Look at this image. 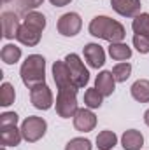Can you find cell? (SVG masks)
I'll return each instance as SVG.
<instances>
[{
  "mask_svg": "<svg viewBox=\"0 0 149 150\" xmlns=\"http://www.w3.org/2000/svg\"><path fill=\"white\" fill-rule=\"evenodd\" d=\"M116 143H117V136H116L114 131L105 129V131H100L98 136H97V147H98V150H112L116 147Z\"/></svg>",
  "mask_w": 149,
  "mask_h": 150,
  "instance_id": "ffe728a7",
  "label": "cell"
},
{
  "mask_svg": "<svg viewBox=\"0 0 149 150\" xmlns=\"http://www.w3.org/2000/svg\"><path fill=\"white\" fill-rule=\"evenodd\" d=\"M0 19H2V35H4V38H7V40L9 38H16L18 30L21 26L18 14L11 12V11H5V12H2Z\"/></svg>",
  "mask_w": 149,
  "mask_h": 150,
  "instance_id": "8fae6325",
  "label": "cell"
},
{
  "mask_svg": "<svg viewBox=\"0 0 149 150\" xmlns=\"http://www.w3.org/2000/svg\"><path fill=\"white\" fill-rule=\"evenodd\" d=\"M19 75H21L23 84L28 89L34 87V86H37V84L46 82V59H44V56H40V54H30L23 61Z\"/></svg>",
  "mask_w": 149,
  "mask_h": 150,
  "instance_id": "7a4b0ae2",
  "label": "cell"
},
{
  "mask_svg": "<svg viewBox=\"0 0 149 150\" xmlns=\"http://www.w3.org/2000/svg\"><path fill=\"white\" fill-rule=\"evenodd\" d=\"M56 28H58V33L63 37H75L82 28V19L77 12H67L60 16Z\"/></svg>",
  "mask_w": 149,
  "mask_h": 150,
  "instance_id": "8992f818",
  "label": "cell"
},
{
  "mask_svg": "<svg viewBox=\"0 0 149 150\" xmlns=\"http://www.w3.org/2000/svg\"><path fill=\"white\" fill-rule=\"evenodd\" d=\"M23 140L21 129L16 126H0V145L2 147H18Z\"/></svg>",
  "mask_w": 149,
  "mask_h": 150,
  "instance_id": "4fadbf2b",
  "label": "cell"
},
{
  "mask_svg": "<svg viewBox=\"0 0 149 150\" xmlns=\"http://www.w3.org/2000/svg\"><path fill=\"white\" fill-rule=\"evenodd\" d=\"M40 32L27 26V25H21L19 30H18V35H16V40H19L23 45H28V47H34L40 42Z\"/></svg>",
  "mask_w": 149,
  "mask_h": 150,
  "instance_id": "2e32d148",
  "label": "cell"
},
{
  "mask_svg": "<svg viewBox=\"0 0 149 150\" xmlns=\"http://www.w3.org/2000/svg\"><path fill=\"white\" fill-rule=\"evenodd\" d=\"M47 131V122L37 117V115H30L23 120L21 124V133H23V140H27L28 143H35L39 142Z\"/></svg>",
  "mask_w": 149,
  "mask_h": 150,
  "instance_id": "277c9868",
  "label": "cell"
},
{
  "mask_svg": "<svg viewBox=\"0 0 149 150\" xmlns=\"http://www.w3.org/2000/svg\"><path fill=\"white\" fill-rule=\"evenodd\" d=\"M109 56L114 61H126L132 58V47L123 42H114L109 45Z\"/></svg>",
  "mask_w": 149,
  "mask_h": 150,
  "instance_id": "ac0fdd59",
  "label": "cell"
},
{
  "mask_svg": "<svg viewBox=\"0 0 149 150\" xmlns=\"http://www.w3.org/2000/svg\"><path fill=\"white\" fill-rule=\"evenodd\" d=\"M54 7H65V5H69L72 0H49Z\"/></svg>",
  "mask_w": 149,
  "mask_h": 150,
  "instance_id": "f546056e",
  "label": "cell"
},
{
  "mask_svg": "<svg viewBox=\"0 0 149 150\" xmlns=\"http://www.w3.org/2000/svg\"><path fill=\"white\" fill-rule=\"evenodd\" d=\"M77 87L58 89L56 96V113L62 119H70L77 113Z\"/></svg>",
  "mask_w": 149,
  "mask_h": 150,
  "instance_id": "3957f363",
  "label": "cell"
},
{
  "mask_svg": "<svg viewBox=\"0 0 149 150\" xmlns=\"http://www.w3.org/2000/svg\"><path fill=\"white\" fill-rule=\"evenodd\" d=\"M111 7L125 18H135L140 14V0H111Z\"/></svg>",
  "mask_w": 149,
  "mask_h": 150,
  "instance_id": "30bf717a",
  "label": "cell"
},
{
  "mask_svg": "<svg viewBox=\"0 0 149 150\" xmlns=\"http://www.w3.org/2000/svg\"><path fill=\"white\" fill-rule=\"evenodd\" d=\"M144 122L149 126V110H146V113H144Z\"/></svg>",
  "mask_w": 149,
  "mask_h": 150,
  "instance_id": "4dcf8cb0",
  "label": "cell"
},
{
  "mask_svg": "<svg viewBox=\"0 0 149 150\" xmlns=\"http://www.w3.org/2000/svg\"><path fill=\"white\" fill-rule=\"evenodd\" d=\"M65 150H91V142L88 138H72L65 145Z\"/></svg>",
  "mask_w": 149,
  "mask_h": 150,
  "instance_id": "484cf974",
  "label": "cell"
},
{
  "mask_svg": "<svg viewBox=\"0 0 149 150\" xmlns=\"http://www.w3.org/2000/svg\"><path fill=\"white\" fill-rule=\"evenodd\" d=\"M95 87L104 94V98L111 96L114 93V89H116V79H114L112 72H107V70L100 72L97 75V79H95Z\"/></svg>",
  "mask_w": 149,
  "mask_h": 150,
  "instance_id": "5bb4252c",
  "label": "cell"
},
{
  "mask_svg": "<svg viewBox=\"0 0 149 150\" xmlns=\"http://www.w3.org/2000/svg\"><path fill=\"white\" fill-rule=\"evenodd\" d=\"M30 101L39 110H49L53 107V93L46 82L30 87Z\"/></svg>",
  "mask_w": 149,
  "mask_h": 150,
  "instance_id": "52a82bcc",
  "label": "cell"
},
{
  "mask_svg": "<svg viewBox=\"0 0 149 150\" xmlns=\"http://www.w3.org/2000/svg\"><path fill=\"white\" fill-rule=\"evenodd\" d=\"M88 30H90V33L93 37L107 40L111 44H114V42H123L125 40V35H126L125 26L119 21L109 18V16H95L91 19Z\"/></svg>",
  "mask_w": 149,
  "mask_h": 150,
  "instance_id": "6da1fadb",
  "label": "cell"
},
{
  "mask_svg": "<svg viewBox=\"0 0 149 150\" xmlns=\"http://www.w3.org/2000/svg\"><path fill=\"white\" fill-rule=\"evenodd\" d=\"M65 63L69 65L70 68V74H72V79H74L75 86L81 89V87H86L88 82H90V72L88 68L84 67V63L81 61V58L77 54H67L65 56Z\"/></svg>",
  "mask_w": 149,
  "mask_h": 150,
  "instance_id": "5b68a950",
  "label": "cell"
},
{
  "mask_svg": "<svg viewBox=\"0 0 149 150\" xmlns=\"http://www.w3.org/2000/svg\"><path fill=\"white\" fill-rule=\"evenodd\" d=\"M53 79L56 82V87L58 89H65V87H77L72 79V74H70V68L69 65L63 61H54L53 65ZM79 89V87H77Z\"/></svg>",
  "mask_w": 149,
  "mask_h": 150,
  "instance_id": "ba28073f",
  "label": "cell"
},
{
  "mask_svg": "<svg viewBox=\"0 0 149 150\" xmlns=\"http://www.w3.org/2000/svg\"><path fill=\"white\" fill-rule=\"evenodd\" d=\"M2 150H5V147H2Z\"/></svg>",
  "mask_w": 149,
  "mask_h": 150,
  "instance_id": "d6a6232c",
  "label": "cell"
},
{
  "mask_svg": "<svg viewBox=\"0 0 149 150\" xmlns=\"http://www.w3.org/2000/svg\"><path fill=\"white\" fill-rule=\"evenodd\" d=\"M97 126V115L91 112V108H79L74 115V127L81 133H90Z\"/></svg>",
  "mask_w": 149,
  "mask_h": 150,
  "instance_id": "9c48e42d",
  "label": "cell"
},
{
  "mask_svg": "<svg viewBox=\"0 0 149 150\" xmlns=\"http://www.w3.org/2000/svg\"><path fill=\"white\" fill-rule=\"evenodd\" d=\"M84 59L88 61V65L91 67V68H100V67H104V63H105V52H104V49H102V45H98V44H86L84 45Z\"/></svg>",
  "mask_w": 149,
  "mask_h": 150,
  "instance_id": "7c38bea8",
  "label": "cell"
},
{
  "mask_svg": "<svg viewBox=\"0 0 149 150\" xmlns=\"http://www.w3.org/2000/svg\"><path fill=\"white\" fill-rule=\"evenodd\" d=\"M14 100H16V91H14L12 84L4 82L2 87H0V105L2 107H9V105L14 103Z\"/></svg>",
  "mask_w": 149,
  "mask_h": 150,
  "instance_id": "cb8c5ba5",
  "label": "cell"
},
{
  "mask_svg": "<svg viewBox=\"0 0 149 150\" xmlns=\"http://www.w3.org/2000/svg\"><path fill=\"white\" fill-rule=\"evenodd\" d=\"M132 28H133L135 35H144V37L149 38V14L148 12H140L139 16H135L133 23H132Z\"/></svg>",
  "mask_w": 149,
  "mask_h": 150,
  "instance_id": "7402d4cb",
  "label": "cell"
},
{
  "mask_svg": "<svg viewBox=\"0 0 149 150\" xmlns=\"http://www.w3.org/2000/svg\"><path fill=\"white\" fill-rule=\"evenodd\" d=\"M2 2H4V4H9V2H11V0H2Z\"/></svg>",
  "mask_w": 149,
  "mask_h": 150,
  "instance_id": "1f68e13d",
  "label": "cell"
},
{
  "mask_svg": "<svg viewBox=\"0 0 149 150\" xmlns=\"http://www.w3.org/2000/svg\"><path fill=\"white\" fill-rule=\"evenodd\" d=\"M133 47L140 54H148L149 52V38L144 37V35H133Z\"/></svg>",
  "mask_w": 149,
  "mask_h": 150,
  "instance_id": "4316f807",
  "label": "cell"
},
{
  "mask_svg": "<svg viewBox=\"0 0 149 150\" xmlns=\"http://www.w3.org/2000/svg\"><path fill=\"white\" fill-rule=\"evenodd\" d=\"M102 101H104V94L97 89V87H90L86 89L84 93V105L88 108H100L102 107Z\"/></svg>",
  "mask_w": 149,
  "mask_h": 150,
  "instance_id": "603a6c76",
  "label": "cell"
},
{
  "mask_svg": "<svg viewBox=\"0 0 149 150\" xmlns=\"http://www.w3.org/2000/svg\"><path fill=\"white\" fill-rule=\"evenodd\" d=\"M0 58H2V61L5 65H14L21 58V49L18 45H14V44H5L2 47V51H0Z\"/></svg>",
  "mask_w": 149,
  "mask_h": 150,
  "instance_id": "d6986e66",
  "label": "cell"
},
{
  "mask_svg": "<svg viewBox=\"0 0 149 150\" xmlns=\"http://www.w3.org/2000/svg\"><path fill=\"white\" fill-rule=\"evenodd\" d=\"M42 2L44 0H18V7H19L21 12L28 14V12L35 11L39 5H42Z\"/></svg>",
  "mask_w": 149,
  "mask_h": 150,
  "instance_id": "83f0119b",
  "label": "cell"
},
{
  "mask_svg": "<svg viewBox=\"0 0 149 150\" xmlns=\"http://www.w3.org/2000/svg\"><path fill=\"white\" fill-rule=\"evenodd\" d=\"M18 119L19 117L16 112H4L0 115V126H16Z\"/></svg>",
  "mask_w": 149,
  "mask_h": 150,
  "instance_id": "f1b7e54d",
  "label": "cell"
},
{
  "mask_svg": "<svg viewBox=\"0 0 149 150\" xmlns=\"http://www.w3.org/2000/svg\"><path fill=\"white\" fill-rule=\"evenodd\" d=\"M121 145L125 150H140L144 145V136L137 129H128L121 136Z\"/></svg>",
  "mask_w": 149,
  "mask_h": 150,
  "instance_id": "9a60e30c",
  "label": "cell"
},
{
  "mask_svg": "<svg viewBox=\"0 0 149 150\" xmlns=\"http://www.w3.org/2000/svg\"><path fill=\"white\" fill-rule=\"evenodd\" d=\"M130 93L133 100H137L139 103H149V80L148 79L135 80L130 87Z\"/></svg>",
  "mask_w": 149,
  "mask_h": 150,
  "instance_id": "e0dca14e",
  "label": "cell"
},
{
  "mask_svg": "<svg viewBox=\"0 0 149 150\" xmlns=\"http://www.w3.org/2000/svg\"><path fill=\"white\" fill-rule=\"evenodd\" d=\"M112 75L116 79V82H126V79L132 75V65L128 61H121L112 68Z\"/></svg>",
  "mask_w": 149,
  "mask_h": 150,
  "instance_id": "d4e9b609",
  "label": "cell"
},
{
  "mask_svg": "<svg viewBox=\"0 0 149 150\" xmlns=\"http://www.w3.org/2000/svg\"><path fill=\"white\" fill-rule=\"evenodd\" d=\"M23 25H27V26H30V28H34V30H37V32L42 33L44 28H46V16L37 12V11H32V12L25 14Z\"/></svg>",
  "mask_w": 149,
  "mask_h": 150,
  "instance_id": "44dd1931",
  "label": "cell"
}]
</instances>
